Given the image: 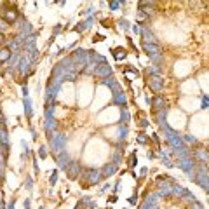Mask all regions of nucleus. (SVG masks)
<instances>
[{
    "instance_id": "nucleus-1",
    "label": "nucleus",
    "mask_w": 209,
    "mask_h": 209,
    "mask_svg": "<svg viewBox=\"0 0 209 209\" xmlns=\"http://www.w3.org/2000/svg\"><path fill=\"white\" fill-rule=\"evenodd\" d=\"M143 49L145 52L150 56L153 61H161V49L157 44H152V42H143Z\"/></svg>"
},
{
    "instance_id": "nucleus-2",
    "label": "nucleus",
    "mask_w": 209,
    "mask_h": 209,
    "mask_svg": "<svg viewBox=\"0 0 209 209\" xmlns=\"http://www.w3.org/2000/svg\"><path fill=\"white\" fill-rule=\"evenodd\" d=\"M146 84L150 87L153 92H161L162 87H164V82H162V77L161 75H152L146 79Z\"/></svg>"
},
{
    "instance_id": "nucleus-3",
    "label": "nucleus",
    "mask_w": 209,
    "mask_h": 209,
    "mask_svg": "<svg viewBox=\"0 0 209 209\" xmlns=\"http://www.w3.org/2000/svg\"><path fill=\"white\" fill-rule=\"evenodd\" d=\"M4 17H6L7 23H14L17 19V11H14L12 7H7V11H6V14H4Z\"/></svg>"
},
{
    "instance_id": "nucleus-4",
    "label": "nucleus",
    "mask_w": 209,
    "mask_h": 209,
    "mask_svg": "<svg viewBox=\"0 0 209 209\" xmlns=\"http://www.w3.org/2000/svg\"><path fill=\"white\" fill-rule=\"evenodd\" d=\"M164 108V99L162 98H159V96H155L153 98V112H159V110H162Z\"/></svg>"
},
{
    "instance_id": "nucleus-5",
    "label": "nucleus",
    "mask_w": 209,
    "mask_h": 209,
    "mask_svg": "<svg viewBox=\"0 0 209 209\" xmlns=\"http://www.w3.org/2000/svg\"><path fill=\"white\" fill-rule=\"evenodd\" d=\"M112 52H113V56H115V59H124L126 56H127V52H126L122 47H115V49H112Z\"/></svg>"
},
{
    "instance_id": "nucleus-6",
    "label": "nucleus",
    "mask_w": 209,
    "mask_h": 209,
    "mask_svg": "<svg viewBox=\"0 0 209 209\" xmlns=\"http://www.w3.org/2000/svg\"><path fill=\"white\" fill-rule=\"evenodd\" d=\"M9 58H11V51H9V49H0V63H2V61H7Z\"/></svg>"
},
{
    "instance_id": "nucleus-7",
    "label": "nucleus",
    "mask_w": 209,
    "mask_h": 209,
    "mask_svg": "<svg viewBox=\"0 0 209 209\" xmlns=\"http://www.w3.org/2000/svg\"><path fill=\"white\" fill-rule=\"evenodd\" d=\"M138 141H139V143H145V141H148V138H145V134L141 133V134L138 136Z\"/></svg>"
},
{
    "instance_id": "nucleus-8",
    "label": "nucleus",
    "mask_w": 209,
    "mask_h": 209,
    "mask_svg": "<svg viewBox=\"0 0 209 209\" xmlns=\"http://www.w3.org/2000/svg\"><path fill=\"white\" fill-rule=\"evenodd\" d=\"M129 164H131V166H136V157H134V155L129 157Z\"/></svg>"
},
{
    "instance_id": "nucleus-9",
    "label": "nucleus",
    "mask_w": 209,
    "mask_h": 209,
    "mask_svg": "<svg viewBox=\"0 0 209 209\" xmlns=\"http://www.w3.org/2000/svg\"><path fill=\"white\" fill-rule=\"evenodd\" d=\"M4 42H6V35H4V33L0 32V45H2Z\"/></svg>"
},
{
    "instance_id": "nucleus-10",
    "label": "nucleus",
    "mask_w": 209,
    "mask_h": 209,
    "mask_svg": "<svg viewBox=\"0 0 209 209\" xmlns=\"http://www.w3.org/2000/svg\"><path fill=\"white\" fill-rule=\"evenodd\" d=\"M75 209H87V207H86V206H84V202H79V206H77Z\"/></svg>"
}]
</instances>
